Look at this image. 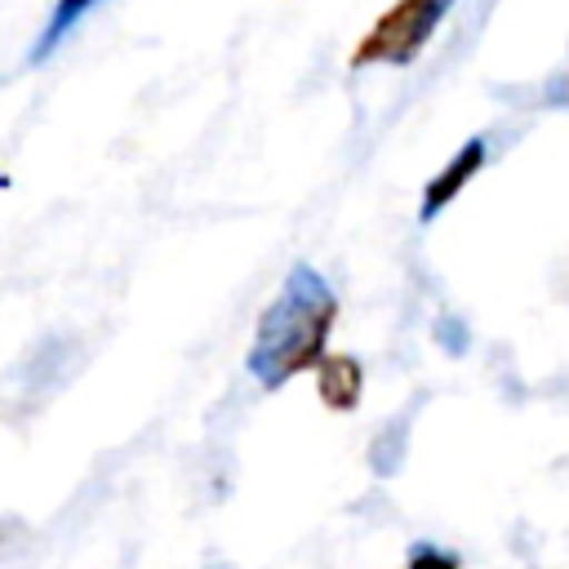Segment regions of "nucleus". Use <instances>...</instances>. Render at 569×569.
I'll return each mask as SVG.
<instances>
[{
  "mask_svg": "<svg viewBox=\"0 0 569 569\" xmlns=\"http://www.w3.org/2000/svg\"><path fill=\"white\" fill-rule=\"evenodd\" d=\"M333 320H338V298H333L329 280L316 267L298 262L253 329V342L244 356L253 382L276 391L289 378L320 369V360L329 356Z\"/></svg>",
  "mask_w": 569,
  "mask_h": 569,
  "instance_id": "obj_1",
  "label": "nucleus"
},
{
  "mask_svg": "<svg viewBox=\"0 0 569 569\" xmlns=\"http://www.w3.org/2000/svg\"><path fill=\"white\" fill-rule=\"evenodd\" d=\"M445 13H449V0H396L391 9L378 13V22L351 49V71L413 62L427 49V40L436 36Z\"/></svg>",
  "mask_w": 569,
  "mask_h": 569,
  "instance_id": "obj_2",
  "label": "nucleus"
},
{
  "mask_svg": "<svg viewBox=\"0 0 569 569\" xmlns=\"http://www.w3.org/2000/svg\"><path fill=\"white\" fill-rule=\"evenodd\" d=\"M480 164H485V138H467L453 156H449V164L436 173V178H427V191H422V204H418V218L422 222H431L445 204H453V196L480 173Z\"/></svg>",
  "mask_w": 569,
  "mask_h": 569,
  "instance_id": "obj_3",
  "label": "nucleus"
},
{
  "mask_svg": "<svg viewBox=\"0 0 569 569\" xmlns=\"http://www.w3.org/2000/svg\"><path fill=\"white\" fill-rule=\"evenodd\" d=\"M316 391H320V400H325L333 413L356 409V405H360V391H365V369H360V360L329 351V356L320 360V369H316Z\"/></svg>",
  "mask_w": 569,
  "mask_h": 569,
  "instance_id": "obj_4",
  "label": "nucleus"
},
{
  "mask_svg": "<svg viewBox=\"0 0 569 569\" xmlns=\"http://www.w3.org/2000/svg\"><path fill=\"white\" fill-rule=\"evenodd\" d=\"M93 4L98 0H53V9H49V22H44V31H40V40H36V49H31V62H44V58H53V49L84 22V13H93Z\"/></svg>",
  "mask_w": 569,
  "mask_h": 569,
  "instance_id": "obj_5",
  "label": "nucleus"
},
{
  "mask_svg": "<svg viewBox=\"0 0 569 569\" xmlns=\"http://www.w3.org/2000/svg\"><path fill=\"white\" fill-rule=\"evenodd\" d=\"M405 569H462V560L440 542H413L405 556Z\"/></svg>",
  "mask_w": 569,
  "mask_h": 569,
  "instance_id": "obj_6",
  "label": "nucleus"
}]
</instances>
